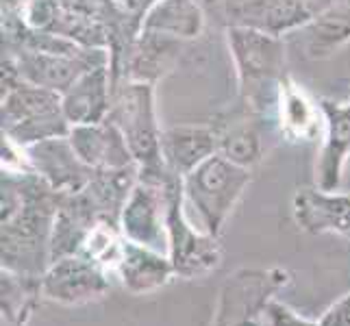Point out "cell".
Listing matches in <instances>:
<instances>
[{"instance_id":"52a82bcc","label":"cell","mask_w":350,"mask_h":326,"mask_svg":"<svg viewBox=\"0 0 350 326\" xmlns=\"http://www.w3.org/2000/svg\"><path fill=\"white\" fill-rule=\"evenodd\" d=\"M292 283L285 268H239L220 285L211 326H263V311Z\"/></svg>"},{"instance_id":"3957f363","label":"cell","mask_w":350,"mask_h":326,"mask_svg":"<svg viewBox=\"0 0 350 326\" xmlns=\"http://www.w3.org/2000/svg\"><path fill=\"white\" fill-rule=\"evenodd\" d=\"M126 139V146L139 167V178L165 185L174 176L167 172L161 154V128L154 111V85L122 79L113 87L109 118Z\"/></svg>"},{"instance_id":"5b68a950","label":"cell","mask_w":350,"mask_h":326,"mask_svg":"<svg viewBox=\"0 0 350 326\" xmlns=\"http://www.w3.org/2000/svg\"><path fill=\"white\" fill-rule=\"evenodd\" d=\"M72 124L64 113L62 94L20 81L3 92V135L20 148L68 137Z\"/></svg>"},{"instance_id":"603a6c76","label":"cell","mask_w":350,"mask_h":326,"mask_svg":"<svg viewBox=\"0 0 350 326\" xmlns=\"http://www.w3.org/2000/svg\"><path fill=\"white\" fill-rule=\"evenodd\" d=\"M318 109L292 77L281 83L279 103H276V124L281 135L289 141H311L318 135Z\"/></svg>"},{"instance_id":"e0dca14e","label":"cell","mask_w":350,"mask_h":326,"mask_svg":"<svg viewBox=\"0 0 350 326\" xmlns=\"http://www.w3.org/2000/svg\"><path fill=\"white\" fill-rule=\"evenodd\" d=\"M174 268L165 252L139 246L124 237V246L116 265V279L129 294L146 296L172 281Z\"/></svg>"},{"instance_id":"5bb4252c","label":"cell","mask_w":350,"mask_h":326,"mask_svg":"<svg viewBox=\"0 0 350 326\" xmlns=\"http://www.w3.org/2000/svg\"><path fill=\"white\" fill-rule=\"evenodd\" d=\"M318 107L324 116V139L316 163V187L337 191L350 159V100L320 98Z\"/></svg>"},{"instance_id":"8992f818","label":"cell","mask_w":350,"mask_h":326,"mask_svg":"<svg viewBox=\"0 0 350 326\" xmlns=\"http://www.w3.org/2000/svg\"><path fill=\"white\" fill-rule=\"evenodd\" d=\"M165 228L167 257L172 261L176 279H204L222 265L220 237L200 231L185 213L180 176H170L165 180Z\"/></svg>"},{"instance_id":"d4e9b609","label":"cell","mask_w":350,"mask_h":326,"mask_svg":"<svg viewBox=\"0 0 350 326\" xmlns=\"http://www.w3.org/2000/svg\"><path fill=\"white\" fill-rule=\"evenodd\" d=\"M261 122V118L246 113L228 124H215L218 126V152L235 165L252 170L261 163L265 154Z\"/></svg>"},{"instance_id":"277c9868","label":"cell","mask_w":350,"mask_h":326,"mask_svg":"<svg viewBox=\"0 0 350 326\" xmlns=\"http://www.w3.org/2000/svg\"><path fill=\"white\" fill-rule=\"evenodd\" d=\"M252 180V170L235 165L220 152L211 154L183 176L185 213L194 226L220 237L226 220Z\"/></svg>"},{"instance_id":"484cf974","label":"cell","mask_w":350,"mask_h":326,"mask_svg":"<svg viewBox=\"0 0 350 326\" xmlns=\"http://www.w3.org/2000/svg\"><path fill=\"white\" fill-rule=\"evenodd\" d=\"M42 298V276L0 270V311L11 326H27Z\"/></svg>"},{"instance_id":"83f0119b","label":"cell","mask_w":350,"mask_h":326,"mask_svg":"<svg viewBox=\"0 0 350 326\" xmlns=\"http://www.w3.org/2000/svg\"><path fill=\"white\" fill-rule=\"evenodd\" d=\"M320 326H350V294L342 296L320 316Z\"/></svg>"},{"instance_id":"7a4b0ae2","label":"cell","mask_w":350,"mask_h":326,"mask_svg":"<svg viewBox=\"0 0 350 326\" xmlns=\"http://www.w3.org/2000/svg\"><path fill=\"white\" fill-rule=\"evenodd\" d=\"M226 44L237 74L239 105L246 113L261 120L270 113L276 116L281 83L287 77L281 35L250 27H228Z\"/></svg>"},{"instance_id":"30bf717a","label":"cell","mask_w":350,"mask_h":326,"mask_svg":"<svg viewBox=\"0 0 350 326\" xmlns=\"http://www.w3.org/2000/svg\"><path fill=\"white\" fill-rule=\"evenodd\" d=\"M3 57H9L14 62L22 81L57 94H66L88 70L111 64V55L107 48H92L83 55L14 51L3 53Z\"/></svg>"},{"instance_id":"7c38bea8","label":"cell","mask_w":350,"mask_h":326,"mask_svg":"<svg viewBox=\"0 0 350 326\" xmlns=\"http://www.w3.org/2000/svg\"><path fill=\"white\" fill-rule=\"evenodd\" d=\"M120 231L129 241L167 255L165 185L139 178L120 215Z\"/></svg>"},{"instance_id":"f1b7e54d","label":"cell","mask_w":350,"mask_h":326,"mask_svg":"<svg viewBox=\"0 0 350 326\" xmlns=\"http://www.w3.org/2000/svg\"><path fill=\"white\" fill-rule=\"evenodd\" d=\"M29 0H3V16H22Z\"/></svg>"},{"instance_id":"44dd1931","label":"cell","mask_w":350,"mask_h":326,"mask_svg":"<svg viewBox=\"0 0 350 326\" xmlns=\"http://www.w3.org/2000/svg\"><path fill=\"white\" fill-rule=\"evenodd\" d=\"M183 44H185L183 40L172 38V35L139 31L137 40L133 42L131 51H129L122 79L152 83V85H157V81L163 79L178 62Z\"/></svg>"},{"instance_id":"d6986e66","label":"cell","mask_w":350,"mask_h":326,"mask_svg":"<svg viewBox=\"0 0 350 326\" xmlns=\"http://www.w3.org/2000/svg\"><path fill=\"white\" fill-rule=\"evenodd\" d=\"M94 3L100 9L109 29V70L116 87V83L122 79L129 51L142 31L144 18L157 0H94Z\"/></svg>"},{"instance_id":"4fadbf2b","label":"cell","mask_w":350,"mask_h":326,"mask_svg":"<svg viewBox=\"0 0 350 326\" xmlns=\"http://www.w3.org/2000/svg\"><path fill=\"white\" fill-rule=\"evenodd\" d=\"M29 167L40 174L59 194H77L85 187L94 172L81 161L68 137H55L24 148Z\"/></svg>"},{"instance_id":"2e32d148","label":"cell","mask_w":350,"mask_h":326,"mask_svg":"<svg viewBox=\"0 0 350 326\" xmlns=\"http://www.w3.org/2000/svg\"><path fill=\"white\" fill-rule=\"evenodd\" d=\"M68 139L81 161L92 170H118L135 163L124 135L111 120L72 126Z\"/></svg>"},{"instance_id":"4316f807","label":"cell","mask_w":350,"mask_h":326,"mask_svg":"<svg viewBox=\"0 0 350 326\" xmlns=\"http://www.w3.org/2000/svg\"><path fill=\"white\" fill-rule=\"evenodd\" d=\"M263 326H320V322L303 318L292 307H287L279 298H274L263 311Z\"/></svg>"},{"instance_id":"cb8c5ba5","label":"cell","mask_w":350,"mask_h":326,"mask_svg":"<svg viewBox=\"0 0 350 326\" xmlns=\"http://www.w3.org/2000/svg\"><path fill=\"white\" fill-rule=\"evenodd\" d=\"M204 11L200 0H157L144 18L142 31L172 35L178 40H194L204 29Z\"/></svg>"},{"instance_id":"6da1fadb","label":"cell","mask_w":350,"mask_h":326,"mask_svg":"<svg viewBox=\"0 0 350 326\" xmlns=\"http://www.w3.org/2000/svg\"><path fill=\"white\" fill-rule=\"evenodd\" d=\"M62 194L33 170H3L0 263L3 270L42 276L51 265V237Z\"/></svg>"},{"instance_id":"9a60e30c","label":"cell","mask_w":350,"mask_h":326,"mask_svg":"<svg viewBox=\"0 0 350 326\" xmlns=\"http://www.w3.org/2000/svg\"><path fill=\"white\" fill-rule=\"evenodd\" d=\"M296 224L311 235H348L350 237V194L303 187L292 198Z\"/></svg>"},{"instance_id":"ac0fdd59","label":"cell","mask_w":350,"mask_h":326,"mask_svg":"<svg viewBox=\"0 0 350 326\" xmlns=\"http://www.w3.org/2000/svg\"><path fill=\"white\" fill-rule=\"evenodd\" d=\"M218 152L215 124H176L161 133V154L167 172L183 178Z\"/></svg>"},{"instance_id":"ffe728a7","label":"cell","mask_w":350,"mask_h":326,"mask_svg":"<svg viewBox=\"0 0 350 326\" xmlns=\"http://www.w3.org/2000/svg\"><path fill=\"white\" fill-rule=\"evenodd\" d=\"M113 100V79L109 66L92 68L66 94H62L64 113L72 126L96 124L109 118Z\"/></svg>"},{"instance_id":"7402d4cb","label":"cell","mask_w":350,"mask_h":326,"mask_svg":"<svg viewBox=\"0 0 350 326\" xmlns=\"http://www.w3.org/2000/svg\"><path fill=\"white\" fill-rule=\"evenodd\" d=\"M103 222L83 191L62 194L51 237V261L79 255L92 228Z\"/></svg>"},{"instance_id":"8fae6325","label":"cell","mask_w":350,"mask_h":326,"mask_svg":"<svg viewBox=\"0 0 350 326\" xmlns=\"http://www.w3.org/2000/svg\"><path fill=\"white\" fill-rule=\"evenodd\" d=\"M200 3L207 14L224 24V29L250 27L272 35H283L309 24L300 0H200Z\"/></svg>"},{"instance_id":"ba28073f","label":"cell","mask_w":350,"mask_h":326,"mask_svg":"<svg viewBox=\"0 0 350 326\" xmlns=\"http://www.w3.org/2000/svg\"><path fill=\"white\" fill-rule=\"evenodd\" d=\"M22 16L38 31L109 51V29L94 0H29Z\"/></svg>"},{"instance_id":"9c48e42d","label":"cell","mask_w":350,"mask_h":326,"mask_svg":"<svg viewBox=\"0 0 350 326\" xmlns=\"http://www.w3.org/2000/svg\"><path fill=\"white\" fill-rule=\"evenodd\" d=\"M111 283L113 276L109 270L83 255H70L51 261L42 274L44 298L66 307L88 305L105 298L111 289Z\"/></svg>"}]
</instances>
